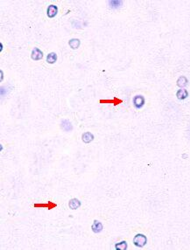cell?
Wrapping results in <instances>:
<instances>
[{"instance_id":"cell-1","label":"cell","mask_w":190,"mask_h":250,"mask_svg":"<svg viewBox=\"0 0 190 250\" xmlns=\"http://www.w3.org/2000/svg\"><path fill=\"white\" fill-rule=\"evenodd\" d=\"M146 242H147V238L145 234H138L137 235H135V237L133 238V244L136 247L143 248V247L145 246Z\"/></svg>"},{"instance_id":"cell-2","label":"cell","mask_w":190,"mask_h":250,"mask_svg":"<svg viewBox=\"0 0 190 250\" xmlns=\"http://www.w3.org/2000/svg\"><path fill=\"white\" fill-rule=\"evenodd\" d=\"M145 97L141 95H136L133 97L132 99V103L134 105V107L138 109H142L145 105Z\"/></svg>"},{"instance_id":"cell-3","label":"cell","mask_w":190,"mask_h":250,"mask_svg":"<svg viewBox=\"0 0 190 250\" xmlns=\"http://www.w3.org/2000/svg\"><path fill=\"white\" fill-rule=\"evenodd\" d=\"M32 60L33 61H39L43 58V53L38 47H34L32 51V55H31Z\"/></svg>"},{"instance_id":"cell-4","label":"cell","mask_w":190,"mask_h":250,"mask_svg":"<svg viewBox=\"0 0 190 250\" xmlns=\"http://www.w3.org/2000/svg\"><path fill=\"white\" fill-rule=\"evenodd\" d=\"M57 13H58V7L54 4H50L48 7V10H47V15L48 18H54L56 15H57Z\"/></svg>"},{"instance_id":"cell-5","label":"cell","mask_w":190,"mask_h":250,"mask_svg":"<svg viewBox=\"0 0 190 250\" xmlns=\"http://www.w3.org/2000/svg\"><path fill=\"white\" fill-rule=\"evenodd\" d=\"M61 127H62V129H63L64 131H66V132H70L73 129V125L70 123V121L68 120V119H63L62 121Z\"/></svg>"},{"instance_id":"cell-6","label":"cell","mask_w":190,"mask_h":250,"mask_svg":"<svg viewBox=\"0 0 190 250\" xmlns=\"http://www.w3.org/2000/svg\"><path fill=\"white\" fill-rule=\"evenodd\" d=\"M91 229H92V231L94 232V233H96V234H99V233H101L102 231V229H103V226H102V224L101 221H99V220H94V223H93V225L91 226Z\"/></svg>"},{"instance_id":"cell-7","label":"cell","mask_w":190,"mask_h":250,"mask_svg":"<svg viewBox=\"0 0 190 250\" xmlns=\"http://www.w3.org/2000/svg\"><path fill=\"white\" fill-rule=\"evenodd\" d=\"M82 205V202L78 199H72V200H69L68 202V206L71 210H76L78 209Z\"/></svg>"},{"instance_id":"cell-8","label":"cell","mask_w":190,"mask_h":250,"mask_svg":"<svg viewBox=\"0 0 190 250\" xmlns=\"http://www.w3.org/2000/svg\"><path fill=\"white\" fill-rule=\"evenodd\" d=\"M94 138H95V137H94V135L91 132H84L82 134V140L85 143H91L94 140Z\"/></svg>"},{"instance_id":"cell-9","label":"cell","mask_w":190,"mask_h":250,"mask_svg":"<svg viewBox=\"0 0 190 250\" xmlns=\"http://www.w3.org/2000/svg\"><path fill=\"white\" fill-rule=\"evenodd\" d=\"M176 96L179 100H185L189 97V92L186 89H180L176 93Z\"/></svg>"},{"instance_id":"cell-10","label":"cell","mask_w":190,"mask_h":250,"mask_svg":"<svg viewBox=\"0 0 190 250\" xmlns=\"http://www.w3.org/2000/svg\"><path fill=\"white\" fill-rule=\"evenodd\" d=\"M68 45L72 49H77L81 45V41L79 38H72L68 41Z\"/></svg>"},{"instance_id":"cell-11","label":"cell","mask_w":190,"mask_h":250,"mask_svg":"<svg viewBox=\"0 0 190 250\" xmlns=\"http://www.w3.org/2000/svg\"><path fill=\"white\" fill-rule=\"evenodd\" d=\"M188 79L185 76H180L177 80V86L180 88H184L188 85Z\"/></svg>"},{"instance_id":"cell-12","label":"cell","mask_w":190,"mask_h":250,"mask_svg":"<svg viewBox=\"0 0 190 250\" xmlns=\"http://www.w3.org/2000/svg\"><path fill=\"white\" fill-rule=\"evenodd\" d=\"M123 4V1L121 0H111L109 1V5L111 9H118L121 4Z\"/></svg>"},{"instance_id":"cell-13","label":"cell","mask_w":190,"mask_h":250,"mask_svg":"<svg viewBox=\"0 0 190 250\" xmlns=\"http://www.w3.org/2000/svg\"><path fill=\"white\" fill-rule=\"evenodd\" d=\"M57 61V54L55 53H50L47 56V62L48 64H54Z\"/></svg>"},{"instance_id":"cell-14","label":"cell","mask_w":190,"mask_h":250,"mask_svg":"<svg viewBox=\"0 0 190 250\" xmlns=\"http://www.w3.org/2000/svg\"><path fill=\"white\" fill-rule=\"evenodd\" d=\"M55 206H56V204H53L52 202H48V204H35L34 205V207H47L48 210L53 209Z\"/></svg>"},{"instance_id":"cell-15","label":"cell","mask_w":190,"mask_h":250,"mask_svg":"<svg viewBox=\"0 0 190 250\" xmlns=\"http://www.w3.org/2000/svg\"><path fill=\"white\" fill-rule=\"evenodd\" d=\"M127 248H128V244L125 240H123L115 245V249L117 250H126Z\"/></svg>"},{"instance_id":"cell-16","label":"cell","mask_w":190,"mask_h":250,"mask_svg":"<svg viewBox=\"0 0 190 250\" xmlns=\"http://www.w3.org/2000/svg\"><path fill=\"white\" fill-rule=\"evenodd\" d=\"M0 46H1V52H2V51H3V44L0 43Z\"/></svg>"}]
</instances>
